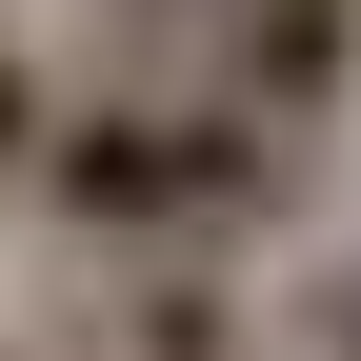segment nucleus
<instances>
[{"mask_svg": "<svg viewBox=\"0 0 361 361\" xmlns=\"http://www.w3.org/2000/svg\"><path fill=\"white\" fill-rule=\"evenodd\" d=\"M301 161H281V101H101L40 141V221H80V241H221V221H281Z\"/></svg>", "mask_w": 361, "mask_h": 361, "instance_id": "obj_1", "label": "nucleus"}, {"mask_svg": "<svg viewBox=\"0 0 361 361\" xmlns=\"http://www.w3.org/2000/svg\"><path fill=\"white\" fill-rule=\"evenodd\" d=\"M322 80H341V0H241V101H322Z\"/></svg>", "mask_w": 361, "mask_h": 361, "instance_id": "obj_3", "label": "nucleus"}, {"mask_svg": "<svg viewBox=\"0 0 361 361\" xmlns=\"http://www.w3.org/2000/svg\"><path fill=\"white\" fill-rule=\"evenodd\" d=\"M341 361H361V301H341Z\"/></svg>", "mask_w": 361, "mask_h": 361, "instance_id": "obj_5", "label": "nucleus"}, {"mask_svg": "<svg viewBox=\"0 0 361 361\" xmlns=\"http://www.w3.org/2000/svg\"><path fill=\"white\" fill-rule=\"evenodd\" d=\"M80 361H261V301L241 281H121L80 322Z\"/></svg>", "mask_w": 361, "mask_h": 361, "instance_id": "obj_2", "label": "nucleus"}, {"mask_svg": "<svg viewBox=\"0 0 361 361\" xmlns=\"http://www.w3.org/2000/svg\"><path fill=\"white\" fill-rule=\"evenodd\" d=\"M40 141H61V121H40V80L0 61V180H40Z\"/></svg>", "mask_w": 361, "mask_h": 361, "instance_id": "obj_4", "label": "nucleus"}]
</instances>
